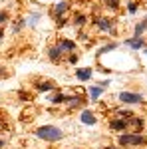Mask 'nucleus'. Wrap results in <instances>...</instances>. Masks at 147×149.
I'll return each instance as SVG.
<instances>
[{
  "label": "nucleus",
  "mask_w": 147,
  "mask_h": 149,
  "mask_svg": "<svg viewBox=\"0 0 147 149\" xmlns=\"http://www.w3.org/2000/svg\"><path fill=\"white\" fill-rule=\"evenodd\" d=\"M133 125H135L137 129H139V127L143 125V119H139V117H135V119H133Z\"/></svg>",
  "instance_id": "5701e85b"
},
{
  "label": "nucleus",
  "mask_w": 147,
  "mask_h": 149,
  "mask_svg": "<svg viewBox=\"0 0 147 149\" xmlns=\"http://www.w3.org/2000/svg\"><path fill=\"white\" fill-rule=\"evenodd\" d=\"M58 46H60V50H62L64 54H66V52L72 54V52L76 50V42H74V40H68V38H64V40H60V44H58Z\"/></svg>",
  "instance_id": "0eeeda50"
},
{
  "label": "nucleus",
  "mask_w": 147,
  "mask_h": 149,
  "mask_svg": "<svg viewBox=\"0 0 147 149\" xmlns=\"http://www.w3.org/2000/svg\"><path fill=\"white\" fill-rule=\"evenodd\" d=\"M91 76H93L91 68H79V70H76V78H78L79 81H88V80H91Z\"/></svg>",
  "instance_id": "1a4fd4ad"
},
{
  "label": "nucleus",
  "mask_w": 147,
  "mask_h": 149,
  "mask_svg": "<svg viewBox=\"0 0 147 149\" xmlns=\"http://www.w3.org/2000/svg\"><path fill=\"white\" fill-rule=\"evenodd\" d=\"M4 22H8V12H0V26Z\"/></svg>",
  "instance_id": "4be33fe9"
},
{
  "label": "nucleus",
  "mask_w": 147,
  "mask_h": 149,
  "mask_svg": "<svg viewBox=\"0 0 147 149\" xmlns=\"http://www.w3.org/2000/svg\"><path fill=\"white\" fill-rule=\"evenodd\" d=\"M129 12H131V14H135V12H137V4H135V2L129 4Z\"/></svg>",
  "instance_id": "393cba45"
},
{
  "label": "nucleus",
  "mask_w": 147,
  "mask_h": 149,
  "mask_svg": "<svg viewBox=\"0 0 147 149\" xmlns=\"http://www.w3.org/2000/svg\"><path fill=\"white\" fill-rule=\"evenodd\" d=\"M102 149H113V147H102Z\"/></svg>",
  "instance_id": "c85d7f7f"
},
{
  "label": "nucleus",
  "mask_w": 147,
  "mask_h": 149,
  "mask_svg": "<svg viewBox=\"0 0 147 149\" xmlns=\"http://www.w3.org/2000/svg\"><path fill=\"white\" fill-rule=\"evenodd\" d=\"M105 6H107V8H113V10H115V8L119 6V0H105Z\"/></svg>",
  "instance_id": "412c9836"
},
{
  "label": "nucleus",
  "mask_w": 147,
  "mask_h": 149,
  "mask_svg": "<svg viewBox=\"0 0 147 149\" xmlns=\"http://www.w3.org/2000/svg\"><path fill=\"white\" fill-rule=\"evenodd\" d=\"M115 48H117V44H105V46L103 48H100V50H98V54H95V56H102V54H105V52H111V50H115Z\"/></svg>",
  "instance_id": "dca6fc26"
},
{
  "label": "nucleus",
  "mask_w": 147,
  "mask_h": 149,
  "mask_svg": "<svg viewBox=\"0 0 147 149\" xmlns=\"http://www.w3.org/2000/svg\"><path fill=\"white\" fill-rule=\"evenodd\" d=\"M36 88H38V92H52V90H56V86L52 81H40Z\"/></svg>",
  "instance_id": "ddd939ff"
},
{
  "label": "nucleus",
  "mask_w": 147,
  "mask_h": 149,
  "mask_svg": "<svg viewBox=\"0 0 147 149\" xmlns=\"http://www.w3.org/2000/svg\"><path fill=\"white\" fill-rule=\"evenodd\" d=\"M2 38H4V30L0 28V40H2Z\"/></svg>",
  "instance_id": "bb28decb"
},
{
  "label": "nucleus",
  "mask_w": 147,
  "mask_h": 149,
  "mask_svg": "<svg viewBox=\"0 0 147 149\" xmlns=\"http://www.w3.org/2000/svg\"><path fill=\"white\" fill-rule=\"evenodd\" d=\"M74 24L82 28V26L86 24V14H76V18H74Z\"/></svg>",
  "instance_id": "f3484780"
},
{
  "label": "nucleus",
  "mask_w": 147,
  "mask_h": 149,
  "mask_svg": "<svg viewBox=\"0 0 147 149\" xmlns=\"http://www.w3.org/2000/svg\"><path fill=\"white\" fill-rule=\"evenodd\" d=\"M119 102L125 103V105L141 103V102H143V95H141V93H133V92H121V93H119Z\"/></svg>",
  "instance_id": "7ed1b4c3"
},
{
  "label": "nucleus",
  "mask_w": 147,
  "mask_h": 149,
  "mask_svg": "<svg viewBox=\"0 0 147 149\" xmlns=\"http://www.w3.org/2000/svg\"><path fill=\"white\" fill-rule=\"evenodd\" d=\"M68 62L70 64H76V62H78V54H72V56L68 58Z\"/></svg>",
  "instance_id": "b1692460"
},
{
  "label": "nucleus",
  "mask_w": 147,
  "mask_h": 149,
  "mask_svg": "<svg viewBox=\"0 0 147 149\" xmlns=\"http://www.w3.org/2000/svg\"><path fill=\"white\" fill-rule=\"evenodd\" d=\"M48 58H50L52 62H60V60L64 58V52L60 50V46H52L48 50Z\"/></svg>",
  "instance_id": "9d476101"
},
{
  "label": "nucleus",
  "mask_w": 147,
  "mask_h": 149,
  "mask_svg": "<svg viewBox=\"0 0 147 149\" xmlns=\"http://www.w3.org/2000/svg\"><path fill=\"white\" fill-rule=\"evenodd\" d=\"M145 30H147V20H143V22H137L135 30H133V36H141Z\"/></svg>",
  "instance_id": "2eb2a0df"
},
{
  "label": "nucleus",
  "mask_w": 147,
  "mask_h": 149,
  "mask_svg": "<svg viewBox=\"0 0 147 149\" xmlns=\"http://www.w3.org/2000/svg\"><path fill=\"white\" fill-rule=\"evenodd\" d=\"M6 76H8V72H6V70L0 66V78H6Z\"/></svg>",
  "instance_id": "a878e982"
},
{
  "label": "nucleus",
  "mask_w": 147,
  "mask_h": 149,
  "mask_svg": "<svg viewBox=\"0 0 147 149\" xmlns=\"http://www.w3.org/2000/svg\"><path fill=\"white\" fill-rule=\"evenodd\" d=\"M79 121H82V123H86V125H95V123H98V117L91 113V111H82Z\"/></svg>",
  "instance_id": "6e6552de"
},
{
  "label": "nucleus",
  "mask_w": 147,
  "mask_h": 149,
  "mask_svg": "<svg viewBox=\"0 0 147 149\" xmlns=\"http://www.w3.org/2000/svg\"><path fill=\"white\" fill-rule=\"evenodd\" d=\"M0 147H4V141H2V139H0Z\"/></svg>",
  "instance_id": "cd10ccee"
},
{
  "label": "nucleus",
  "mask_w": 147,
  "mask_h": 149,
  "mask_svg": "<svg viewBox=\"0 0 147 149\" xmlns=\"http://www.w3.org/2000/svg\"><path fill=\"white\" fill-rule=\"evenodd\" d=\"M109 127H111L113 131H125L127 127H129V119H125V117H115L109 121Z\"/></svg>",
  "instance_id": "39448f33"
},
{
  "label": "nucleus",
  "mask_w": 147,
  "mask_h": 149,
  "mask_svg": "<svg viewBox=\"0 0 147 149\" xmlns=\"http://www.w3.org/2000/svg\"><path fill=\"white\" fill-rule=\"evenodd\" d=\"M24 24H26V20H18V22L12 26V32H14V34H18V32L24 28Z\"/></svg>",
  "instance_id": "6ab92c4d"
},
{
  "label": "nucleus",
  "mask_w": 147,
  "mask_h": 149,
  "mask_svg": "<svg viewBox=\"0 0 147 149\" xmlns=\"http://www.w3.org/2000/svg\"><path fill=\"white\" fill-rule=\"evenodd\" d=\"M40 16H42L40 12H34V14H32V16L28 18V22H26V24H32V26H34V24H36V20H40Z\"/></svg>",
  "instance_id": "aec40b11"
},
{
  "label": "nucleus",
  "mask_w": 147,
  "mask_h": 149,
  "mask_svg": "<svg viewBox=\"0 0 147 149\" xmlns=\"http://www.w3.org/2000/svg\"><path fill=\"white\" fill-rule=\"evenodd\" d=\"M125 46L131 48V50H143V48H145V40H143L141 36H133V38L125 40Z\"/></svg>",
  "instance_id": "423d86ee"
},
{
  "label": "nucleus",
  "mask_w": 147,
  "mask_h": 149,
  "mask_svg": "<svg viewBox=\"0 0 147 149\" xmlns=\"http://www.w3.org/2000/svg\"><path fill=\"white\" fill-rule=\"evenodd\" d=\"M70 107H82L84 105V100H82V95H74V97H70L68 100Z\"/></svg>",
  "instance_id": "4468645a"
},
{
  "label": "nucleus",
  "mask_w": 147,
  "mask_h": 149,
  "mask_svg": "<svg viewBox=\"0 0 147 149\" xmlns=\"http://www.w3.org/2000/svg\"><path fill=\"white\" fill-rule=\"evenodd\" d=\"M95 26L102 30V32H109V34L115 36V28H113V20H109V18H98L95 20Z\"/></svg>",
  "instance_id": "20e7f679"
},
{
  "label": "nucleus",
  "mask_w": 147,
  "mask_h": 149,
  "mask_svg": "<svg viewBox=\"0 0 147 149\" xmlns=\"http://www.w3.org/2000/svg\"><path fill=\"white\" fill-rule=\"evenodd\" d=\"M68 100H70L68 95H64V93H58L56 97H54V103H56V105H58V103H68Z\"/></svg>",
  "instance_id": "a211bd4d"
},
{
  "label": "nucleus",
  "mask_w": 147,
  "mask_h": 149,
  "mask_svg": "<svg viewBox=\"0 0 147 149\" xmlns=\"http://www.w3.org/2000/svg\"><path fill=\"white\" fill-rule=\"evenodd\" d=\"M68 8H70V4L66 2V0L58 2L56 8H54V16H56V18H62V14H66V12H68Z\"/></svg>",
  "instance_id": "9b49d317"
},
{
  "label": "nucleus",
  "mask_w": 147,
  "mask_h": 149,
  "mask_svg": "<svg viewBox=\"0 0 147 149\" xmlns=\"http://www.w3.org/2000/svg\"><path fill=\"white\" fill-rule=\"evenodd\" d=\"M145 135L143 133H121L119 135V145H143Z\"/></svg>",
  "instance_id": "f03ea898"
},
{
  "label": "nucleus",
  "mask_w": 147,
  "mask_h": 149,
  "mask_svg": "<svg viewBox=\"0 0 147 149\" xmlns=\"http://www.w3.org/2000/svg\"><path fill=\"white\" fill-rule=\"evenodd\" d=\"M103 90H105V88H102V86H90V100L91 102L100 100V95L103 93Z\"/></svg>",
  "instance_id": "f8f14e48"
},
{
  "label": "nucleus",
  "mask_w": 147,
  "mask_h": 149,
  "mask_svg": "<svg viewBox=\"0 0 147 149\" xmlns=\"http://www.w3.org/2000/svg\"><path fill=\"white\" fill-rule=\"evenodd\" d=\"M36 137L44 139L48 143H54V141H60V139L64 137V131L56 125H44V127H38L36 129Z\"/></svg>",
  "instance_id": "f257e3e1"
}]
</instances>
